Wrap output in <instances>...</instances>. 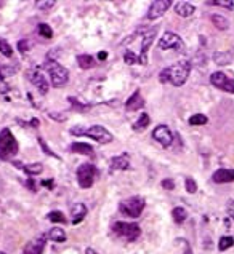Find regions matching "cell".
<instances>
[{
	"instance_id": "cell-1",
	"label": "cell",
	"mask_w": 234,
	"mask_h": 254,
	"mask_svg": "<svg viewBox=\"0 0 234 254\" xmlns=\"http://www.w3.org/2000/svg\"><path fill=\"white\" fill-rule=\"evenodd\" d=\"M189 72H191V63L189 61H178V63L168 66L159 74V80L162 84H172L173 86H183L186 84Z\"/></svg>"
},
{
	"instance_id": "cell-2",
	"label": "cell",
	"mask_w": 234,
	"mask_h": 254,
	"mask_svg": "<svg viewBox=\"0 0 234 254\" xmlns=\"http://www.w3.org/2000/svg\"><path fill=\"white\" fill-rule=\"evenodd\" d=\"M43 68H45L48 75H50V80H52L53 86L59 88V86H64L68 84L69 72H68V69L64 68V66H61L58 63V61L48 58L45 63H43Z\"/></svg>"
},
{
	"instance_id": "cell-3",
	"label": "cell",
	"mask_w": 234,
	"mask_h": 254,
	"mask_svg": "<svg viewBox=\"0 0 234 254\" xmlns=\"http://www.w3.org/2000/svg\"><path fill=\"white\" fill-rule=\"evenodd\" d=\"M71 133L77 135V136H87V137H90V139H95L96 142H100V144H108V142H111L114 139V136L101 125H93V126H90V128H87V130L72 128L71 130Z\"/></svg>"
},
{
	"instance_id": "cell-4",
	"label": "cell",
	"mask_w": 234,
	"mask_h": 254,
	"mask_svg": "<svg viewBox=\"0 0 234 254\" xmlns=\"http://www.w3.org/2000/svg\"><path fill=\"white\" fill-rule=\"evenodd\" d=\"M18 153V142L8 128L0 131V158L10 160Z\"/></svg>"
},
{
	"instance_id": "cell-5",
	"label": "cell",
	"mask_w": 234,
	"mask_h": 254,
	"mask_svg": "<svg viewBox=\"0 0 234 254\" xmlns=\"http://www.w3.org/2000/svg\"><path fill=\"white\" fill-rule=\"evenodd\" d=\"M146 206V202L143 197H130L127 200H122L119 203V211L127 218H138Z\"/></svg>"
},
{
	"instance_id": "cell-6",
	"label": "cell",
	"mask_w": 234,
	"mask_h": 254,
	"mask_svg": "<svg viewBox=\"0 0 234 254\" xmlns=\"http://www.w3.org/2000/svg\"><path fill=\"white\" fill-rule=\"evenodd\" d=\"M112 230L117 237H121V238L127 241H135L141 234L140 225L132 222H116L112 225Z\"/></svg>"
},
{
	"instance_id": "cell-7",
	"label": "cell",
	"mask_w": 234,
	"mask_h": 254,
	"mask_svg": "<svg viewBox=\"0 0 234 254\" xmlns=\"http://www.w3.org/2000/svg\"><path fill=\"white\" fill-rule=\"evenodd\" d=\"M96 173H98V169H96L95 165H91V163L80 165V167L77 168L79 186L82 187V189H90V187L93 186V182H95Z\"/></svg>"
},
{
	"instance_id": "cell-8",
	"label": "cell",
	"mask_w": 234,
	"mask_h": 254,
	"mask_svg": "<svg viewBox=\"0 0 234 254\" xmlns=\"http://www.w3.org/2000/svg\"><path fill=\"white\" fill-rule=\"evenodd\" d=\"M159 50H177V51H183L184 50V42L181 37L175 32L167 31L159 40Z\"/></svg>"
},
{
	"instance_id": "cell-9",
	"label": "cell",
	"mask_w": 234,
	"mask_h": 254,
	"mask_svg": "<svg viewBox=\"0 0 234 254\" xmlns=\"http://www.w3.org/2000/svg\"><path fill=\"white\" fill-rule=\"evenodd\" d=\"M210 84L214 85L215 88H218V90H221V91H226V93L234 95V80L230 79L226 74L214 72L210 75Z\"/></svg>"
},
{
	"instance_id": "cell-10",
	"label": "cell",
	"mask_w": 234,
	"mask_h": 254,
	"mask_svg": "<svg viewBox=\"0 0 234 254\" xmlns=\"http://www.w3.org/2000/svg\"><path fill=\"white\" fill-rule=\"evenodd\" d=\"M28 79L32 85H34L37 90H39L40 95H47L48 93V80L47 77L43 75L39 69H31L28 70Z\"/></svg>"
},
{
	"instance_id": "cell-11",
	"label": "cell",
	"mask_w": 234,
	"mask_h": 254,
	"mask_svg": "<svg viewBox=\"0 0 234 254\" xmlns=\"http://www.w3.org/2000/svg\"><path fill=\"white\" fill-rule=\"evenodd\" d=\"M152 137H154V139L164 147H170L172 142H173V135H172V131L167 125L156 126L154 131H152Z\"/></svg>"
},
{
	"instance_id": "cell-12",
	"label": "cell",
	"mask_w": 234,
	"mask_h": 254,
	"mask_svg": "<svg viewBox=\"0 0 234 254\" xmlns=\"http://www.w3.org/2000/svg\"><path fill=\"white\" fill-rule=\"evenodd\" d=\"M157 34V27H152V29L146 31V34L143 35V42H141V54H140V64H148V51L154 42Z\"/></svg>"
},
{
	"instance_id": "cell-13",
	"label": "cell",
	"mask_w": 234,
	"mask_h": 254,
	"mask_svg": "<svg viewBox=\"0 0 234 254\" xmlns=\"http://www.w3.org/2000/svg\"><path fill=\"white\" fill-rule=\"evenodd\" d=\"M170 7H172V0H156V2H152L151 7H149L148 19H149V21L159 19L161 16H164V13H165Z\"/></svg>"
},
{
	"instance_id": "cell-14",
	"label": "cell",
	"mask_w": 234,
	"mask_h": 254,
	"mask_svg": "<svg viewBox=\"0 0 234 254\" xmlns=\"http://www.w3.org/2000/svg\"><path fill=\"white\" fill-rule=\"evenodd\" d=\"M45 240H47V235H40L37 237V238L28 241V245L24 246V254H43Z\"/></svg>"
},
{
	"instance_id": "cell-15",
	"label": "cell",
	"mask_w": 234,
	"mask_h": 254,
	"mask_svg": "<svg viewBox=\"0 0 234 254\" xmlns=\"http://www.w3.org/2000/svg\"><path fill=\"white\" fill-rule=\"evenodd\" d=\"M212 181L216 182V184H225V182H234V169H228V168L216 169L215 173L212 174Z\"/></svg>"
},
{
	"instance_id": "cell-16",
	"label": "cell",
	"mask_w": 234,
	"mask_h": 254,
	"mask_svg": "<svg viewBox=\"0 0 234 254\" xmlns=\"http://www.w3.org/2000/svg\"><path fill=\"white\" fill-rule=\"evenodd\" d=\"M130 168V158L127 153H122L119 157H114L111 160V171H124Z\"/></svg>"
},
{
	"instance_id": "cell-17",
	"label": "cell",
	"mask_w": 234,
	"mask_h": 254,
	"mask_svg": "<svg viewBox=\"0 0 234 254\" xmlns=\"http://www.w3.org/2000/svg\"><path fill=\"white\" fill-rule=\"evenodd\" d=\"M144 106V99L141 98L140 91H135L132 96H130L127 101H125V109L127 110H138Z\"/></svg>"
},
{
	"instance_id": "cell-18",
	"label": "cell",
	"mask_w": 234,
	"mask_h": 254,
	"mask_svg": "<svg viewBox=\"0 0 234 254\" xmlns=\"http://www.w3.org/2000/svg\"><path fill=\"white\" fill-rule=\"evenodd\" d=\"M71 216H72V224H80L87 216V206L84 203H75L71 209Z\"/></svg>"
},
{
	"instance_id": "cell-19",
	"label": "cell",
	"mask_w": 234,
	"mask_h": 254,
	"mask_svg": "<svg viewBox=\"0 0 234 254\" xmlns=\"http://www.w3.org/2000/svg\"><path fill=\"white\" fill-rule=\"evenodd\" d=\"M196 12L194 5L189 2H177L175 3V13L181 18H189Z\"/></svg>"
},
{
	"instance_id": "cell-20",
	"label": "cell",
	"mask_w": 234,
	"mask_h": 254,
	"mask_svg": "<svg viewBox=\"0 0 234 254\" xmlns=\"http://www.w3.org/2000/svg\"><path fill=\"white\" fill-rule=\"evenodd\" d=\"M15 165H16V168L23 169L24 173L28 174V176H37V174H40L42 171H43L42 163H29V165H21V163H15Z\"/></svg>"
},
{
	"instance_id": "cell-21",
	"label": "cell",
	"mask_w": 234,
	"mask_h": 254,
	"mask_svg": "<svg viewBox=\"0 0 234 254\" xmlns=\"http://www.w3.org/2000/svg\"><path fill=\"white\" fill-rule=\"evenodd\" d=\"M71 152L80 153V155H93V147L85 142H74L71 144Z\"/></svg>"
},
{
	"instance_id": "cell-22",
	"label": "cell",
	"mask_w": 234,
	"mask_h": 254,
	"mask_svg": "<svg viewBox=\"0 0 234 254\" xmlns=\"http://www.w3.org/2000/svg\"><path fill=\"white\" fill-rule=\"evenodd\" d=\"M214 61L218 66H228L233 61V53L230 51H215L214 53Z\"/></svg>"
},
{
	"instance_id": "cell-23",
	"label": "cell",
	"mask_w": 234,
	"mask_h": 254,
	"mask_svg": "<svg viewBox=\"0 0 234 254\" xmlns=\"http://www.w3.org/2000/svg\"><path fill=\"white\" fill-rule=\"evenodd\" d=\"M48 240L55 241V243H64L66 241V232L59 227H53L50 232H48Z\"/></svg>"
},
{
	"instance_id": "cell-24",
	"label": "cell",
	"mask_w": 234,
	"mask_h": 254,
	"mask_svg": "<svg viewBox=\"0 0 234 254\" xmlns=\"http://www.w3.org/2000/svg\"><path fill=\"white\" fill-rule=\"evenodd\" d=\"M149 123H151L149 115L146 114V112H143V114L140 115V119L133 123V131H144L149 126Z\"/></svg>"
},
{
	"instance_id": "cell-25",
	"label": "cell",
	"mask_w": 234,
	"mask_h": 254,
	"mask_svg": "<svg viewBox=\"0 0 234 254\" xmlns=\"http://www.w3.org/2000/svg\"><path fill=\"white\" fill-rule=\"evenodd\" d=\"M77 63L80 66V69H91L95 68V58L90 56V54H80V56H77Z\"/></svg>"
},
{
	"instance_id": "cell-26",
	"label": "cell",
	"mask_w": 234,
	"mask_h": 254,
	"mask_svg": "<svg viewBox=\"0 0 234 254\" xmlns=\"http://www.w3.org/2000/svg\"><path fill=\"white\" fill-rule=\"evenodd\" d=\"M212 24H214L216 29H220V31H226L228 27H230V23H228V19L226 18H223L221 15H212Z\"/></svg>"
},
{
	"instance_id": "cell-27",
	"label": "cell",
	"mask_w": 234,
	"mask_h": 254,
	"mask_svg": "<svg viewBox=\"0 0 234 254\" xmlns=\"http://www.w3.org/2000/svg\"><path fill=\"white\" fill-rule=\"evenodd\" d=\"M172 218H173V220H175V224H183L184 220H186V218H188V213H186V209H184V208L177 206V208H173Z\"/></svg>"
},
{
	"instance_id": "cell-28",
	"label": "cell",
	"mask_w": 234,
	"mask_h": 254,
	"mask_svg": "<svg viewBox=\"0 0 234 254\" xmlns=\"http://www.w3.org/2000/svg\"><path fill=\"white\" fill-rule=\"evenodd\" d=\"M48 220H52V222H56V224H66V216L61 213V211H52L47 214Z\"/></svg>"
},
{
	"instance_id": "cell-29",
	"label": "cell",
	"mask_w": 234,
	"mask_h": 254,
	"mask_svg": "<svg viewBox=\"0 0 234 254\" xmlns=\"http://www.w3.org/2000/svg\"><path fill=\"white\" fill-rule=\"evenodd\" d=\"M207 121H209V119H207L204 114H194V115H191V117H189V125H191V126L205 125Z\"/></svg>"
},
{
	"instance_id": "cell-30",
	"label": "cell",
	"mask_w": 234,
	"mask_h": 254,
	"mask_svg": "<svg viewBox=\"0 0 234 254\" xmlns=\"http://www.w3.org/2000/svg\"><path fill=\"white\" fill-rule=\"evenodd\" d=\"M234 246V238L233 237H221L220 238V243H218V250L220 251H226V250H230V248Z\"/></svg>"
},
{
	"instance_id": "cell-31",
	"label": "cell",
	"mask_w": 234,
	"mask_h": 254,
	"mask_svg": "<svg viewBox=\"0 0 234 254\" xmlns=\"http://www.w3.org/2000/svg\"><path fill=\"white\" fill-rule=\"evenodd\" d=\"M0 53H2L5 58H12L13 56V50L5 38H0Z\"/></svg>"
},
{
	"instance_id": "cell-32",
	"label": "cell",
	"mask_w": 234,
	"mask_h": 254,
	"mask_svg": "<svg viewBox=\"0 0 234 254\" xmlns=\"http://www.w3.org/2000/svg\"><path fill=\"white\" fill-rule=\"evenodd\" d=\"M124 61H125V64H128V66H133V64H140V56H137L133 51H130V50H127L124 54Z\"/></svg>"
},
{
	"instance_id": "cell-33",
	"label": "cell",
	"mask_w": 234,
	"mask_h": 254,
	"mask_svg": "<svg viewBox=\"0 0 234 254\" xmlns=\"http://www.w3.org/2000/svg\"><path fill=\"white\" fill-rule=\"evenodd\" d=\"M37 29H39V34H40L43 38H52V37H53V31H52V27L48 26V24H45V23H40Z\"/></svg>"
},
{
	"instance_id": "cell-34",
	"label": "cell",
	"mask_w": 234,
	"mask_h": 254,
	"mask_svg": "<svg viewBox=\"0 0 234 254\" xmlns=\"http://www.w3.org/2000/svg\"><path fill=\"white\" fill-rule=\"evenodd\" d=\"M207 5H215V7H221L228 10L234 8V2H231V0H215V2H207Z\"/></svg>"
},
{
	"instance_id": "cell-35",
	"label": "cell",
	"mask_w": 234,
	"mask_h": 254,
	"mask_svg": "<svg viewBox=\"0 0 234 254\" xmlns=\"http://www.w3.org/2000/svg\"><path fill=\"white\" fill-rule=\"evenodd\" d=\"M36 7L40 10V12H48L52 7H55V2L53 0H45V2H36Z\"/></svg>"
},
{
	"instance_id": "cell-36",
	"label": "cell",
	"mask_w": 234,
	"mask_h": 254,
	"mask_svg": "<svg viewBox=\"0 0 234 254\" xmlns=\"http://www.w3.org/2000/svg\"><path fill=\"white\" fill-rule=\"evenodd\" d=\"M184 186H186L188 194H194V192L198 190V184H196V181L193 178H186V179H184Z\"/></svg>"
},
{
	"instance_id": "cell-37",
	"label": "cell",
	"mask_w": 234,
	"mask_h": 254,
	"mask_svg": "<svg viewBox=\"0 0 234 254\" xmlns=\"http://www.w3.org/2000/svg\"><path fill=\"white\" fill-rule=\"evenodd\" d=\"M39 144L42 146L43 152H45L47 155H52V157H55V158H59V157L56 155V153H53V152L50 151V147H47V144H45V142H43V139H42V137H39Z\"/></svg>"
},
{
	"instance_id": "cell-38",
	"label": "cell",
	"mask_w": 234,
	"mask_h": 254,
	"mask_svg": "<svg viewBox=\"0 0 234 254\" xmlns=\"http://www.w3.org/2000/svg\"><path fill=\"white\" fill-rule=\"evenodd\" d=\"M18 50H19V53H28L29 51V43L28 40H19L18 42Z\"/></svg>"
},
{
	"instance_id": "cell-39",
	"label": "cell",
	"mask_w": 234,
	"mask_h": 254,
	"mask_svg": "<svg viewBox=\"0 0 234 254\" xmlns=\"http://www.w3.org/2000/svg\"><path fill=\"white\" fill-rule=\"evenodd\" d=\"M161 186L164 187L165 190H173V189H175V182H173L172 179H164L161 182Z\"/></svg>"
},
{
	"instance_id": "cell-40",
	"label": "cell",
	"mask_w": 234,
	"mask_h": 254,
	"mask_svg": "<svg viewBox=\"0 0 234 254\" xmlns=\"http://www.w3.org/2000/svg\"><path fill=\"white\" fill-rule=\"evenodd\" d=\"M226 211H228V216H230V218L234 220V200H230V202H228Z\"/></svg>"
},
{
	"instance_id": "cell-41",
	"label": "cell",
	"mask_w": 234,
	"mask_h": 254,
	"mask_svg": "<svg viewBox=\"0 0 234 254\" xmlns=\"http://www.w3.org/2000/svg\"><path fill=\"white\" fill-rule=\"evenodd\" d=\"M8 90H10V88L7 85V82H5L3 79H0V93H2V95H5V93H7Z\"/></svg>"
},
{
	"instance_id": "cell-42",
	"label": "cell",
	"mask_w": 234,
	"mask_h": 254,
	"mask_svg": "<svg viewBox=\"0 0 234 254\" xmlns=\"http://www.w3.org/2000/svg\"><path fill=\"white\" fill-rule=\"evenodd\" d=\"M26 186L29 187V190H31V192H37V187H36V184H34V179H32V178H31L28 182H26Z\"/></svg>"
},
{
	"instance_id": "cell-43",
	"label": "cell",
	"mask_w": 234,
	"mask_h": 254,
	"mask_svg": "<svg viewBox=\"0 0 234 254\" xmlns=\"http://www.w3.org/2000/svg\"><path fill=\"white\" fill-rule=\"evenodd\" d=\"M108 58V53L106 51H101L100 54H98V59H101V61H105Z\"/></svg>"
},
{
	"instance_id": "cell-44",
	"label": "cell",
	"mask_w": 234,
	"mask_h": 254,
	"mask_svg": "<svg viewBox=\"0 0 234 254\" xmlns=\"http://www.w3.org/2000/svg\"><path fill=\"white\" fill-rule=\"evenodd\" d=\"M42 186H45V187H53V181H42Z\"/></svg>"
},
{
	"instance_id": "cell-45",
	"label": "cell",
	"mask_w": 234,
	"mask_h": 254,
	"mask_svg": "<svg viewBox=\"0 0 234 254\" xmlns=\"http://www.w3.org/2000/svg\"><path fill=\"white\" fill-rule=\"evenodd\" d=\"M31 125H32V126H37V125H40V121L37 120V119H32V120H31Z\"/></svg>"
},
{
	"instance_id": "cell-46",
	"label": "cell",
	"mask_w": 234,
	"mask_h": 254,
	"mask_svg": "<svg viewBox=\"0 0 234 254\" xmlns=\"http://www.w3.org/2000/svg\"><path fill=\"white\" fill-rule=\"evenodd\" d=\"M85 254H98L95 250H91V248H87V250H85Z\"/></svg>"
},
{
	"instance_id": "cell-47",
	"label": "cell",
	"mask_w": 234,
	"mask_h": 254,
	"mask_svg": "<svg viewBox=\"0 0 234 254\" xmlns=\"http://www.w3.org/2000/svg\"><path fill=\"white\" fill-rule=\"evenodd\" d=\"M184 245H186V253H184V254H193L191 248H189V245H188V243H184Z\"/></svg>"
},
{
	"instance_id": "cell-48",
	"label": "cell",
	"mask_w": 234,
	"mask_h": 254,
	"mask_svg": "<svg viewBox=\"0 0 234 254\" xmlns=\"http://www.w3.org/2000/svg\"><path fill=\"white\" fill-rule=\"evenodd\" d=\"M0 79H3V74H2V69H0Z\"/></svg>"
},
{
	"instance_id": "cell-49",
	"label": "cell",
	"mask_w": 234,
	"mask_h": 254,
	"mask_svg": "<svg viewBox=\"0 0 234 254\" xmlns=\"http://www.w3.org/2000/svg\"><path fill=\"white\" fill-rule=\"evenodd\" d=\"M2 5H3V2H0V7H2Z\"/></svg>"
},
{
	"instance_id": "cell-50",
	"label": "cell",
	"mask_w": 234,
	"mask_h": 254,
	"mask_svg": "<svg viewBox=\"0 0 234 254\" xmlns=\"http://www.w3.org/2000/svg\"><path fill=\"white\" fill-rule=\"evenodd\" d=\"M0 254H5V253H3V251H0Z\"/></svg>"
}]
</instances>
